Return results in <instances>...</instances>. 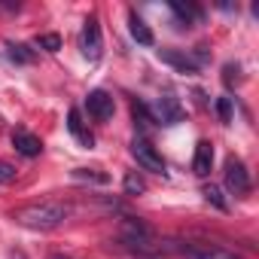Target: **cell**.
<instances>
[{
    "instance_id": "5bb4252c",
    "label": "cell",
    "mask_w": 259,
    "mask_h": 259,
    "mask_svg": "<svg viewBox=\"0 0 259 259\" xmlns=\"http://www.w3.org/2000/svg\"><path fill=\"white\" fill-rule=\"evenodd\" d=\"M122 189H125V195H144V192H147V183H144V177H138L135 171H128L125 180H122Z\"/></svg>"
},
{
    "instance_id": "30bf717a",
    "label": "cell",
    "mask_w": 259,
    "mask_h": 259,
    "mask_svg": "<svg viewBox=\"0 0 259 259\" xmlns=\"http://www.w3.org/2000/svg\"><path fill=\"white\" fill-rule=\"evenodd\" d=\"M159 61H165V64H171L177 73H186V76H192V73H198V64L189 58V55H183V52H177V49H159Z\"/></svg>"
},
{
    "instance_id": "ac0fdd59",
    "label": "cell",
    "mask_w": 259,
    "mask_h": 259,
    "mask_svg": "<svg viewBox=\"0 0 259 259\" xmlns=\"http://www.w3.org/2000/svg\"><path fill=\"white\" fill-rule=\"evenodd\" d=\"M73 180H85V183H107L110 177H107V174H98L95 168H76V171H73Z\"/></svg>"
},
{
    "instance_id": "2e32d148",
    "label": "cell",
    "mask_w": 259,
    "mask_h": 259,
    "mask_svg": "<svg viewBox=\"0 0 259 259\" xmlns=\"http://www.w3.org/2000/svg\"><path fill=\"white\" fill-rule=\"evenodd\" d=\"M7 49H10V58H13L16 64H31V61H34V52H31L25 43H7Z\"/></svg>"
},
{
    "instance_id": "d6986e66",
    "label": "cell",
    "mask_w": 259,
    "mask_h": 259,
    "mask_svg": "<svg viewBox=\"0 0 259 259\" xmlns=\"http://www.w3.org/2000/svg\"><path fill=\"white\" fill-rule=\"evenodd\" d=\"M204 198L217 207V210H229V204H226V198H223V192H220V186H204Z\"/></svg>"
},
{
    "instance_id": "9a60e30c",
    "label": "cell",
    "mask_w": 259,
    "mask_h": 259,
    "mask_svg": "<svg viewBox=\"0 0 259 259\" xmlns=\"http://www.w3.org/2000/svg\"><path fill=\"white\" fill-rule=\"evenodd\" d=\"M132 116H135V125H141L144 132H150L153 128V116H150V110H147V104H141V101H135L132 104Z\"/></svg>"
},
{
    "instance_id": "8992f818",
    "label": "cell",
    "mask_w": 259,
    "mask_h": 259,
    "mask_svg": "<svg viewBox=\"0 0 259 259\" xmlns=\"http://www.w3.org/2000/svg\"><path fill=\"white\" fill-rule=\"evenodd\" d=\"M226 186L232 195H250L253 183H250V171L244 168L241 159H229L226 162Z\"/></svg>"
},
{
    "instance_id": "9c48e42d",
    "label": "cell",
    "mask_w": 259,
    "mask_h": 259,
    "mask_svg": "<svg viewBox=\"0 0 259 259\" xmlns=\"http://www.w3.org/2000/svg\"><path fill=\"white\" fill-rule=\"evenodd\" d=\"M13 147L16 153H22L25 159H37L43 153V141L31 132H25V128H19V132H13Z\"/></svg>"
},
{
    "instance_id": "44dd1931",
    "label": "cell",
    "mask_w": 259,
    "mask_h": 259,
    "mask_svg": "<svg viewBox=\"0 0 259 259\" xmlns=\"http://www.w3.org/2000/svg\"><path fill=\"white\" fill-rule=\"evenodd\" d=\"M217 116L220 122H232V98H217Z\"/></svg>"
},
{
    "instance_id": "4fadbf2b",
    "label": "cell",
    "mask_w": 259,
    "mask_h": 259,
    "mask_svg": "<svg viewBox=\"0 0 259 259\" xmlns=\"http://www.w3.org/2000/svg\"><path fill=\"white\" fill-rule=\"evenodd\" d=\"M128 31H132V37H135L141 46H153V43H156L153 31L147 28V22H144L138 13H128Z\"/></svg>"
},
{
    "instance_id": "ba28073f",
    "label": "cell",
    "mask_w": 259,
    "mask_h": 259,
    "mask_svg": "<svg viewBox=\"0 0 259 259\" xmlns=\"http://www.w3.org/2000/svg\"><path fill=\"white\" fill-rule=\"evenodd\" d=\"M183 116H186V110H183V107H180V101H177V98H171V95H162V98L153 104V122L177 125V122H183Z\"/></svg>"
},
{
    "instance_id": "8fae6325",
    "label": "cell",
    "mask_w": 259,
    "mask_h": 259,
    "mask_svg": "<svg viewBox=\"0 0 259 259\" xmlns=\"http://www.w3.org/2000/svg\"><path fill=\"white\" fill-rule=\"evenodd\" d=\"M210 168H213V147H210V141H198L195 159H192V171H195L198 177H207Z\"/></svg>"
},
{
    "instance_id": "7c38bea8",
    "label": "cell",
    "mask_w": 259,
    "mask_h": 259,
    "mask_svg": "<svg viewBox=\"0 0 259 259\" xmlns=\"http://www.w3.org/2000/svg\"><path fill=\"white\" fill-rule=\"evenodd\" d=\"M67 128H70V135H73L82 147H92V144H95L92 132L85 128V122H82V113H79L76 107H70V113H67Z\"/></svg>"
},
{
    "instance_id": "52a82bcc",
    "label": "cell",
    "mask_w": 259,
    "mask_h": 259,
    "mask_svg": "<svg viewBox=\"0 0 259 259\" xmlns=\"http://www.w3.org/2000/svg\"><path fill=\"white\" fill-rule=\"evenodd\" d=\"M82 52L89 61H98L101 52H104V37H101V22L98 16H89L85 19V28H82Z\"/></svg>"
},
{
    "instance_id": "ffe728a7",
    "label": "cell",
    "mask_w": 259,
    "mask_h": 259,
    "mask_svg": "<svg viewBox=\"0 0 259 259\" xmlns=\"http://www.w3.org/2000/svg\"><path fill=\"white\" fill-rule=\"evenodd\" d=\"M37 46L46 49V52H58V49H61V37H58V34H40V37H37Z\"/></svg>"
},
{
    "instance_id": "e0dca14e",
    "label": "cell",
    "mask_w": 259,
    "mask_h": 259,
    "mask_svg": "<svg viewBox=\"0 0 259 259\" xmlns=\"http://www.w3.org/2000/svg\"><path fill=\"white\" fill-rule=\"evenodd\" d=\"M171 10H174V16H177L180 22H186V25L195 22V19H201V13H198L195 7H189V4H186V7H183V4H171Z\"/></svg>"
},
{
    "instance_id": "d4e9b609",
    "label": "cell",
    "mask_w": 259,
    "mask_h": 259,
    "mask_svg": "<svg viewBox=\"0 0 259 259\" xmlns=\"http://www.w3.org/2000/svg\"><path fill=\"white\" fill-rule=\"evenodd\" d=\"M141 259H153V256H141Z\"/></svg>"
},
{
    "instance_id": "603a6c76",
    "label": "cell",
    "mask_w": 259,
    "mask_h": 259,
    "mask_svg": "<svg viewBox=\"0 0 259 259\" xmlns=\"http://www.w3.org/2000/svg\"><path fill=\"white\" fill-rule=\"evenodd\" d=\"M238 73H241V67H238V64H226V67H223V79H226V85H235V82L241 79Z\"/></svg>"
},
{
    "instance_id": "277c9868",
    "label": "cell",
    "mask_w": 259,
    "mask_h": 259,
    "mask_svg": "<svg viewBox=\"0 0 259 259\" xmlns=\"http://www.w3.org/2000/svg\"><path fill=\"white\" fill-rule=\"evenodd\" d=\"M132 156L138 159V165H141L144 171L165 174V159L159 156V150H156L147 138H135V144H132Z\"/></svg>"
},
{
    "instance_id": "7a4b0ae2",
    "label": "cell",
    "mask_w": 259,
    "mask_h": 259,
    "mask_svg": "<svg viewBox=\"0 0 259 259\" xmlns=\"http://www.w3.org/2000/svg\"><path fill=\"white\" fill-rule=\"evenodd\" d=\"M119 241L128 247V250H135L138 256H150L159 250V238H156V229L141 220V217H125L122 226H119Z\"/></svg>"
},
{
    "instance_id": "6da1fadb",
    "label": "cell",
    "mask_w": 259,
    "mask_h": 259,
    "mask_svg": "<svg viewBox=\"0 0 259 259\" xmlns=\"http://www.w3.org/2000/svg\"><path fill=\"white\" fill-rule=\"evenodd\" d=\"M67 217H70V207L64 201H34V204L13 210V220L25 229H34V232H52Z\"/></svg>"
},
{
    "instance_id": "cb8c5ba5",
    "label": "cell",
    "mask_w": 259,
    "mask_h": 259,
    "mask_svg": "<svg viewBox=\"0 0 259 259\" xmlns=\"http://www.w3.org/2000/svg\"><path fill=\"white\" fill-rule=\"evenodd\" d=\"M49 259H67V256H61V253H52V256H49Z\"/></svg>"
},
{
    "instance_id": "5b68a950",
    "label": "cell",
    "mask_w": 259,
    "mask_h": 259,
    "mask_svg": "<svg viewBox=\"0 0 259 259\" xmlns=\"http://www.w3.org/2000/svg\"><path fill=\"white\" fill-rule=\"evenodd\" d=\"M85 110L95 122H110L113 113H116V104H113V95L104 92V89H95L85 95Z\"/></svg>"
},
{
    "instance_id": "3957f363",
    "label": "cell",
    "mask_w": 259,
    "mask_h": 259,
    "mask_svg": "<svg viewBox=\"0 0 259 259\" xmlns=\"http://www.w3.org/2000/svg\"><path fill=\"white\" fill-rule=\"evenodd\" d=\"M162 250H171L177 253L180 259H241L223 247H213V244H189V241H162L159 244Z\"/></svg>"
},
{
    "instance_id": "7402d4cb",
    "label": "cell",
    "mask_w": 259,
    "mask_h": 259,
    "mask_svg": "<svg viewBox=\"0 0 259 259\" xmlns=\"http://www.w3.org/2000/svg\"><path fill=\"white\" fill-rule=\"evenodd\" d=\"M19 177V168L13 165V162H4L0 159V183H13Z\"/></svg>"
}]
</instances>
